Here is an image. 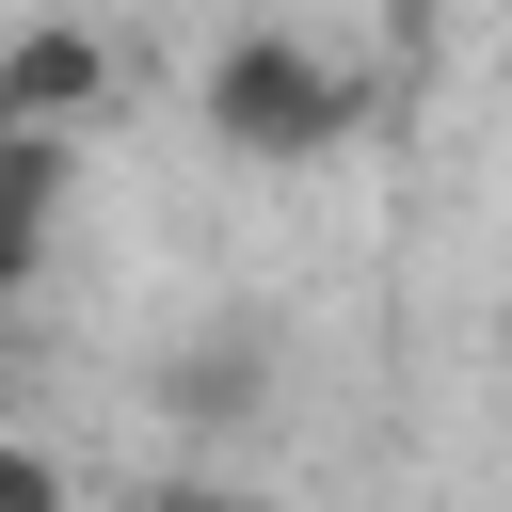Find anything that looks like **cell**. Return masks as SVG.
<instances>
[{
	"mask_svg": "<svg viewBox=\"0 0 512 512\" xmlns=\"http://www.w3.org/2000/svg\"><path fill=\"white\" fill-rule=\"evenodd\" d=\"M0 416H16V320H0Z\"/></svg>",
	"mask_w": 512,
	"mask_h": 512,
	"instance_id": "6",
	"label": "cell"
},
{
	"mask_svg": "<svg viewBox=\"0 0 512 512\" xmlns=\"http://www.w3.org/2000/svg\"><path fill=\"white\" fill-rule=\"evenodd\" d=\"M32 256H48V224H32V208H0V320H16V288H32Z\"/></svg>",
	"mask_w": 512,
	"mask_h": 512,
	"instance_id": "5",
	"label": "cell"
},
{
	"mask_svg": "<svg viewBox=\"0 0 512 512\" xmlns=\"http://www.w3.org/2000/svg\"><path fill=\"white\" fill-rule=\"evenodd\" d=\"M0 512H64V464H48L16 416H0Z\"/></svg>",
	"mask_w": 512,
	"mask_h": 512,
	"instance_id": "4",
	"label": "cell"
},
{
	"mask_svg": "<svg viewBox=\"0 0 512 512\" xmlns=\"http://www.w3.org/2000/svg\"><path fill=\"white\" fill-rule=\"evenodd\" d=\"M256 400H272V352H256V336H208V352L176 368V416H256Z\"/></svg>",
	"mask_w": 512,
	"mask_h": 512,
	"instance_id": "3",
	"label": "cell"
},
{
	"mask_svg": "<svg viewBox=\"0 0 512 512\" xmlns=\"http://www.w3.org/2000/svg\"><path fill=\"white\" fill-rule=\"evenodd\" d=\"M192 112H208L224 160H320V144L368 128V80L336 48H304V32H224L208 80H192Z\"/></svg>",
	"mask_w": 512,
	"mask_h": 512,
	"instance_id": "1",
	"label": "cell"
},
{
	"mask_svg": "<svg viewBox=\"0 0 512 512\" xmlns=\"http://www.w3.org/2000/svg\"><path fill=\"white\" fill-rule=\"evenodd\" d=\"M400 16H416V0H400Z\"/></svg>",
	"mask_w": 512,
	"mask_h": 512,
	"instance_id": "7",
	"label": "cell"
},
{
	"mask_svg": "<svg viewBox=\"0 0 512 512\" xmlns=\"http://www.w3.org/2000/svg\"><path fill=\"white\" fill-rule=\"evenodd\" d=\"M96 96H112V48H96L80 16H48V32L0 48V128H80Z\"/></svg>",
	"mask_w": 512,
	"mask_h": 512,
	"instance_id": "2",
	"label": "cell"
}]
</instances>
